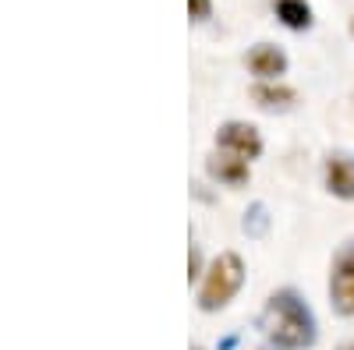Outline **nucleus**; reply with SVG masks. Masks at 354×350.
<instances>
[{
    "label": "nucleus",
    "instance_id": "11",
    "mask_svg": "<svg viewBox=\"0 0 354 350\" xmlns=\"http://www.w3.org/2000/svg\"><path fill=\"white\" fill-rule=\"evenodd\" d=\"M188 14L195 21H205V18L213 14V0H188Z\"/></svg>",
    "mask_w": 354,
    "mask_h": 350
},
{
    "label": "nucleus",
    "instance_id": "8",
    "mask_svg": "<svg viewBox=\"0 0 354 350\" xmlns=\"http://www.w3.org/2000/svg\"><path fill=\"white\" fill-rule=\"evenodd\" d=\"M252 99L262 106V110H290L298 93L287 89V85H273V81H259L252 89Z\"/></svg>",
    "mask_w": 354,
    "mask_h": 350
},
{
    "label": "nucleus",
    "instance_id": "9",
    "mask_svg": "<svg viewBox=\"0 0 354 350\" xmlns=\"http://www.w3.org/2000/svg\"><path fill=\"white\" fill-rule=\"evenodd\" d=\"M273 8H277V18L294 28V32H305V28L312 25V8H308V0H273Z\"/></svg>",
    "mask_w": 354,
    "mask_h": 350
},
{
    "label": "nucleus",
    "instance_id": "12",
    "mask_svg": "<svg viewBox=\"0 0 354 350\" xmlns=\"http://www.w3.org/2000/svg\"><path fill=\"white\" fill-rule=\"evenodd\" d=\"M198 269H202V255H198V248H192L188 251V280H195Z\"/></svg>",
    "mask_w": 354,
    "mask_h": 350
},
{
    "label": "nucleus",
    "instance_id": "1",
    "mask_svg": "<svg viewBox=\"0 0 354 350\" xmlns=\"http://www.w3.org/2000/svg\"><path fill=\"white\" fill-rule=\"evenodd\" d=\"M262 329L280 350H308L315 343V318L294 290H277L262 311Z\"/></svg>",
    "mask_w": 354,
    "mask_h": 350
},
{
    "label": "nucleus",
    "instance_id": "10",
    "mask_svg": "<svg viewBox=\"0 0 354 350\" xmlns=\"http://www.w3.org/2000/svg\"><path fill=\"white\" fill-rule=\"evenodd\" d=\"M245 230L248 233H262L266 230V209L262 206H252V213L245 216Z\"/></svg>",
    "mask_w": 354,
    "mask_h": 350
},
{
    "label": "nucleus",
    "instance_id": "3",
    "mask_svg": "<svg viewBox=\"0 0 354 350\" xmlns=\"http://www.w3.org/2000/svg\"><path fill=\"white\" fill-rule=\"evenodd\" d=\"M330 301L340 315H354V244H347L337 262H333V273H330Z\"/></svg>",
    "mask_w": 354,
    "mask_h": 350
},
{
    "label": "nucleus",
    "instance_id": "13",
    "mask_svg": "<svg viewBox=\"0 0 354 350\" xmlns=\"http://www.w3.org/2000/svg\"><path fill=\"white\" fill-rule=\"evenodd\" d=\"M337 350H354V340H351V343H344V347H337Z\"/></svg>",
    "mask_w": 354,
    "mask_h": 350
},
{
    "label": "nucleus",
    "instance_id": "7",
    "mask_svg": "<svg viewBox=\"0 0 354 350\" xmlns=\"http://www.w3.org/2000/svg\"><path fill=\"white\" fill-rule=\"evenodd\" d=\"M248 71L259 75L262 81H273L287 71V53L273 43H259L252 53H248Z\"/></svg>",
    "mask_w": 354,
    "mask_h": 350
},
{
    "label": "nucleus",
    "instance_id": "14",
    "mask_svg": "<svg viewBox=\"0 0 354 350\" xmlns=\"http://www.w3.org/2000/svg\"><path fill=\"white\" fill-rule=\"evenodd\" d=\"M351 28H354V25H351Z\"/></svg>",
    "mask_w": 354,
    "mask_h": 350
},
{
    "label": "nucleus",
    "instance_id": "5",
    "mask_svg": "<svg viewBox=\"0 0 354 350\" xmlns=\"http://www.w3.org/2000/svg\"><path fill=\"white\" fill-rule=\"evenodd\" d=\"M322 177H326V191L344 198V202H354V156H330L326 166H322Z\"/></svg>",
    "mask_w": 354,
    "mask_h": 350
},
{
    "label": "nucleus",
    "instance_id": "2",
    "mask_svg": "<svg viewBox=\"0 0 354 350\" xmlns=\"http://www.w3.org/2000/svg\"><path fill=\"white\" fill-rule=\"evenodd\" d=\"M245 283V262L241 255L234 251H223L213 258V266L205 269V280H202V290H198V308L202 311H220L234 301V294L241 290Z\"/></svg>",
    "mask_w": 354,
    "mask_h": 350
},
{
    "label": "nucleus",
    "instance_id": "6",
    "mask_svg": "<svg viewBox=\"0 0 354 350\" xmlns=\"http://www.w3.org/2000/svg\"><path fill=\"white\" fill-rule=\"evenodd\" d=\"M205 170H209V177L213 181H220V184H227V188H241V184H248V159H241V156H234V153H213L209 156V163H205Z\"/></svg>",
    "mask_w": 354,
    "mask_h": 350
},
{
    "label": "nucleus",
    "instance_id": "4",
    "mask_svg": "<svg viewBox=\"0 0 354 350\" xmlns=\"http://www.w3.org/2000/svg\"><path fill=\"white\" fill-rule=\"evenodd\" d=\"M216 145L223 153H234V156H241V159H259L262 156V138H259V131L252 128V124H245V121H230V124H223L220 131H216Z\"/></svg>",
    "mask_w": 354,
    "mask_h": 350
}]
</instances>
